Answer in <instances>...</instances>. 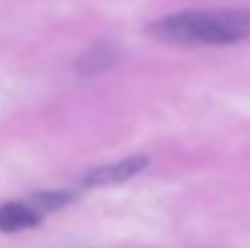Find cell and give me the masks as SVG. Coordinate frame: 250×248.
Wrapping results in <instances>:
<instances>
[{"label":"cell","instance_id":"obj_1","mask_svg":"<svg viewBox=\"0 0 250 248\" xmlns=\"http://www.w3.org/2000/svg\"><path fill=\"white\" fill-rule=\"evenodd\" d=\"M151 34L185 46H226L250 39V10H187L151 24Z\"/></svg>","mask_w":250,"mask_h":248},{"label":"cell","instance_id":"obj_4","mask_svg":"<svg viewBox=\"0 0 250 248\" xmlns=\"http://www.w3.org/2000/svg\"><path fill=\"white\" fill-rule=\"evenodd\" d=\"M117 64V51L107 44H95L92 49H87L81 61H78V71L83 76H97L107 68H112Z\"/></svg>","mask_w":250,"mask_h":248},{"label":"cell","instance_id":"obj_3","mask_svg":"<svg viewBox=\"0 0 250 248\" xmlns=\"http://www.w3.org/2000/svg\"><path fill=\"white\" fill-rule=\"evenodd\" d=\"M44 219V214L29 202V200H17L0 204V231H22L32 229Z\"/></svg>","mask_w":250,"mask_h":248},{"label":"cell","instance_id":"obj_2","mask_svg":"<svg viewBox=\"0 0 250 248\" xmlns=\"http://www.w3.org/2000/svg\"><path fill=\"white\" fill-rule=\"evenodd\" d=\"M146 165H148V158H144V156L124 158V161H117V163H112V165H102V168L90 170L83 178V185L85 187L119 185V182H126V180H131L134 175H139Z\"/></svg>","mask_w":250,"mask_h":248}]
</instances>
